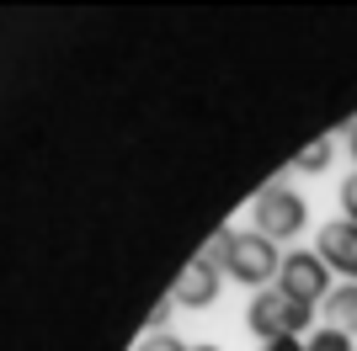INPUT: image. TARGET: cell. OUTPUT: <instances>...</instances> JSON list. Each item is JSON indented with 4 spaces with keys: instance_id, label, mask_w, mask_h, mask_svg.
<instances>
[{
    "instance_id": "6da1fadb",
    "label": "cell",
    "mask_w": 357,
    "mask_h": 351,
    "mask_svg": "<svg viewBox=\"0 0 357 351\" xmlns=\"http://www.w3.org/2000/svg\"><path fill=\"white\" fill-rule=\"evenodd\" d=\"M251 229L267 234L272 245L298 240V234L310 229V203H304L294 187H283V181H267V187L256 192V203H251Z\"/></svg>"
},
{
    "instance_id": "7a4b0ae2",
    "label": "cell",
    "mask_w": 357,
    "mask_h": 351,
    "mask_svg": "<svg viewBox=\"0 0 357 351\" xmlns=\"http://www.w3.org/2000/svg\"><path fill=\"white\" fill-rule=\"evenodd\" d=\"M310 325H314V309L288 298L283 288H261L251 298V309H245V330H251L261 346H267V341H283V336H304Z\"/></svg>"
},
{
    "instance_id": "3957f363",
    "label": "cell",
    "mask_w": 357,
    "mask_h": 351,
    "mask_svg": "<svg viewBox=\"0 0 357 351\" xmlns=\"http://www.w3.org/2000/svg\"><path fill=\"white\" fill-rule=\"evenodd\" d=\"M278 272H283V250L256 229H235V250H229L224 277H235V282L261 292V288H278Z\"/></svg>"
},
{
    "instance_id": "277c9868",
    "label": "cell",
    "mask_w": 357,
    "mask_h": 351,
    "mask_svg": "<svg viewBox=\"0 0 357 351\" xmlns=\"http://www.w3.org/2000/svg\"><path fill=\"white\" fill-rule=\"evenodd\" d=\"M278 288L298 304H326L331 298V266L320 261V250H288L283 256V272H278Z\"/></svg>"
},
{
    "instance_id": "5b68a950",
    "label": "cell",
    "mask_w": 357,
    "mask_h": 351,
    "mask_svg": "<svg viewBox=\"0 0 357 351\" xmlns=\"http://www.w3.org/2000/svg\"><path fill=\"white\" fill-rule=\"evenodd\" d=\"M314 250L331 272H342L347 282H357V224L347 219H331L326 229H314Z\"/></svg>"
},
{
    "instance_id": "8992f818",
    "label": "cell",
    "mask_w": 357,
    "mask_h": 351,
    "mask_svg": "<svg viewBox=\"0 0 357 351\" xmlns=\"http://www.w3.org/2000/svg\"><path fill=\"white\" fill-rule=\"evenodd\" d=\"M219 288H224V272L208 266L203 256H192L187 272L176 277V288H171V298H176V309H208V304H219Z\"/></svg>"
},
{
    "instance_id": "52a82bcc",
    "label": "cell",
    "mask_w": 357,
    "mask_h": 351,
    "mask_svg": "<svg viewBox=\"0 0 357 351\" xmlns=\"http://www.w3.org/2000/svg\"><path fill=\"white\" fill-rule=\"evenodd\" d=\"M326 314L336 330H347V336H357V282H336L326 298Z\"/></svg>"
},
{
    "instance_id": "ba28073f",
    "label": "cell",
    "mask_w": 357,
    "mask_h": 351,
    "mask_svg": "<svg viewBox=\"0 0 357 351\" xmlns=\"http://www.w3.org/2000/svg\"><path fill=\"white\" fill-rule=\"evenodd\" d=\"M336 144H342V139L320 133V139H314L310 149H298V155H294V171H298V176H320L331 160H336Z\"/></svg>"
},
{
    "instance_id": "9c48e42d",
    "label": "cell",
    "mask_w": 357,
    "mask_h": 351,
    "mask_svg": "<svg viewBox=\"0 0 357 351\" xmlns=\"http://www.w3.org/2000/svg\"><path fill=\"white\" fill-rule=\"evenodd\" d=\"M304 351H357V341L347 336V330H336V325H326V330H314V336L304 341Z\"/></svg>"
},
{
    "instance_id": "30bf717a",
    "label": "cell",
    "mask_w": 357,
    "mask_h": 351,
    "mask_svg": "<svg viewBox=\"0 0 357 351\" xmlns=\"http://www.w3.org/2000/svg\"><path fill=\"white\" fill-rule=\"evenodd\" d=\"M229 250H235V229H213V240L197 250V256H203L208 266H219V272H224V266H229Z\"/></svg>"
},
{
    "instance_id": "8fae6325",
    "label": "cell",
    "mask_w": 357,
    "mask_h": 351,
    "mask_svg": "<svg viewBox=\"0 0 357 351\" xmlns=\"http://www.w3.org/2000/svg\"><path fill=\"white\" fill-rule=\"evenodd\" d=\"M134 351H192V346H181L171 330H144V341H139Z\"/></svg>"
},
{
    "instance_id": "7c38bea8",
    "label": "cell",
    "mask_w": 357,
    "mask_h": 351,
    "mask_svg": "<svg viewBox=\"0 0 357 351\" xmlns=\"http://www.w3.org/2000/svg\"><path fill=\"white\" fill-rule=\"evenodd\" d=\"M342 219H347V224H357V171L342 181Z\"/></svg>"
},
{
    "instance_id": "4fadbf2b",
    "label": "cell",
    "mask_w": 357,
    "mask_h": 351,
    "mask_svg": "<svg viewBox=\"0 0 357 351\" xmlns=\"http://www.w3.org/2000/svg\"><path fill=\"white\" fill-rule=\"evenodd\" d=\"M171 309H176V298H171V292H165L160 304L149 309V330H165V320H171Z\"/></svg>"
},
{
    "instance_id": "5bb4252c",
    "label": "cell",
    "mask_w": 357,
    "mask_h": 351,
    "mask_svg": "<svg viewBox=\"0 0 357 351\" xmlns=\"http://www.w3.org/2000/svg\"><path fill=\"white\" fill-rule=\"evenodd\" d=\"M342 144L352 149V160H357V117H352V123H347V128H342Z\"/></svg>"
},
{
    "instance_id": "9a60e30c",
    "label": "cell",
    "mask_w": 357,
    "mask_h": 351,
    "mask_svg": "<svg viewBox=\"0 0 357 351\" xmlns=\"http://www.w3.org/2000/svg\"><path fill=\"white\" fill-rule=\"evenodd\" d=\"M192 351H224V346H192Z\"/></svg>"
}]
</instances>
